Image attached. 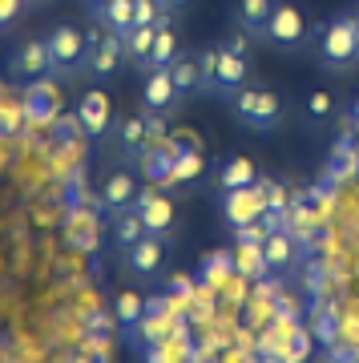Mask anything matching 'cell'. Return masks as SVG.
<instances>
[{"instance_id": "cell-1", "label": "cell", "mask_w": 359, "mask_h": 363, "mask_svg": "<svg viewBox=\"0 0 359 363\" xmlns=\"http://www.w3.org/2000/svg\"><path fill=\"white\" fill-rule=\"evenodd\" d=\"M311 57L323 73L331 77H343V73H355L359 69V33H355V21L351 13H331L327 21L311 28Z\"/></svg>"}, {"instance_id": "cell-2", "label": "cell", "mask_w": 359, "mask_h": 363, "mask_svg": "<svg viewBox=\"0 0 359 363\" xmlns=\"http://www.w3.org/2000/svg\"><path fill=\"white\" fill-rule=\"evenodd\" d=\"M45 45H49L53 77L77 81L81 69H85V52H89V33H85L77 21H57V25L45 33Z\"/></svg>"}, {"instance_id": "cell-3", "label": "cell", "mask_w": 359, "mask_h": 363, "mask_svg": "<svg viewBox=\"0 0 359 363\" xmlns=\"http://www.w3.org/2000/svg\"><path fill=\"white\" fill-rule=\"evenodd\" d=\"M231 109H234V121L246 125L255 133H270L282 125V97L267 85H246L231 97Z\"/></svg>"}, {"instance_id": "cell-4", "label": "cell", "mask_w": 359, "mask_h": 363, "mask_svg": "<svg viewBox=\"0 0 359 363\" xmlns=\"http://www.w3.org/2000/svg\"><path fill=\"white\" fill-rule=\"evenodd\" d=\"M126 69V45L117 33L109 28L93 25L89 28V52H85V69H81V77L89 81V85H109Z\"/></svg>"}, {"instance_id": "cell-5", "label": "cell", "mask_w": 359, "mask_h": 363, "mask_svg": "<svg viewBox=\"0 0 359 363\" xmlns=\"http://www.w3.org/2000/svg\"><path fill=\"white\" fill-rule=\"evenodd\" d=\"M267 45L279 49L282 57H299L311 45V25L295 0H279L275 4V16H270V25H267Z\"/></svg>"}, {"instance_id": "cell-6", "label": "cell", "mask_w": 359, "mask_h": 363, "mask_svg": "<svg viewBox=\"0 0 359 363\" xmlns=\"http://www.w3.org/2000/svg\"><path fill=\"white\" fill-rule=\"evenodd\" d=\"M4 73L13 85H40L45 77H53V65H49V45L45 37H25L16 40L9 57H4Z\"/></svg>"}, {"instance_id": "cell-7", "label": "cell", "mask_w": 359, "mask_h": 363, "mask_svg": "<svg viewBox=\"0 0 359 363\" xmlns=\"http://www.w3.org/2000/svg\"><path fill=\"white\" fill-rule=\"evenodd\" d=\"M219 214H222V222H226L231 230H243V226H250V222H263L267 198H263V190H258V182L246 186V190H219Z\"/></svg>"}, {"instance_id": "cell-8", "label": "cell", "mask_w": 359, "mask_h": 363, "mask_svg": "<svg viewBox=\"0 0 359 363\" xmlns=\"http://www.w3.org/2000/svg\"><path fill=\"white\" fill-rule=\"evenodd\" d=\"M166 259H170V238H158V234H145L129 250H121V267L133 279H158L166 271Z\"/></svg>"}, {"instance_id": "cell-9", "label": "cell", "mask_w": 359, "mask_h": 363, "mask_svg": "<svg viewBox=\"0 0 359 363\" xmlns=\"http://www.w3.org/2000/svg\"><path fill=\"white\" fill-rule=\"evenodd\" d=\"M133 210H138L141 222H145V234H158V238H170V242H174V234H178V214H174V202H170L162 190L141 186Z\"/></svg>"}, {"instance_id": "cell-10", "label": "cell", "mask_w": 359, "mask_h": 363, "mask_svg": "<svg viewBox=\"0 0 359 363\" xmlns=\"http://www.w3.org/2000/svg\"><path fill=\"white\" fill-rule=\"evenodd\" d=\"M182 105L178 89H174V73L170 69H150V73H141V109L150 117H170L174 109Z\"/></svg>"}, {"instance_id": "cell-11", "label": "cell", "mask_w": 359, "mask_h": 363, "mask_svg": "<svg viewBox=\"0 0 359 363\" xmlns=\"http://www.w3.org/2000/svg\"><path fill=\"white\" fill-rule=\"evenodd\" d=\"M246 81H250V57L219 49V65H214V97L231 101L238 89H246Z\"/></svg>"}, {"instance_id": "cell-12", "label": "cell", "mask_w": 359, "mask_h": 363, "mask_svg": "<svg viewBox=\"0 0 359 363\" xmlns=\"http://www.w3.org/2000/svg\"><path fill=\"white\" fill-rule=\"evenodd\" d=\"M279 0H231V25L243 28L250 40H267V25Z\"/></svg>"}, {"instance_id": "cell-13", "label": "cell", "mask_w": 359, "mask_h": 363, "mask_svg": "<svg viewBox=\"0 0 359 363\" xmlns=\"http://www.w3.org/2000/svg\"><path fill=\"white\" fill-rule=\"evenodd\" d=\"M114 145H117V154L126 157V162L145 157V150H150V121H145L141 113L121 117V121L114 125Z\"/></svg>"}, {"instance_id": "cell-14", "label": "cell", "mask_w": 359, "mask_h": 363, "mask_svg": "<svg viewBox=\"0 0 359 363\" xmlns=\"http://www.w3.org/2000/svg\"><path fill=\"white\" fill-rule=\"evenodd\" d=\"M214 182H219V190H246L258 182V166L246 154H222L214 166Z\"/></svg>"}, {"instance_id": "cell-15", "label": "cell", "mask_w": 359, "mask_h": 363, "mask_svg": "<svg viewBox=\"0 0 359 363\" xmlns=\"http://www.w3.org/2000/svg\"><path fill=\"white\" fill-rule=\"evenodd\" d=\"M138 194H141V186H138V178H133L129 169H114V174L101 182V202H105V210H109V214L133 210Z\"/></svg>"}, {"instance_id": "cell-16", "label": "cell", "mask_w": 359, "mask_h": 363, "mask_svg": "<svg viewBox=\"0 0 359 363\" xmlns=\"http://www.w3.org/2000/svg\"><path fill=\"white\" fill-rule=\"evenodd\" d=\"M154 37H158V25H133L121 37V45H126V65L138 69V73H150V65H154Z\"/></svg>"}, {"instance_id": "cell-17", "label": "cell", "mask_w": 359, "mask_h": 363, "mask_svg": "<svg viewBox=\"0 0 359 363\" xmlns=\"http://www.w3.org/2000/svg\"><path fill=\"white\" fill-rule=\"evenodd\" d=\"M89 21L101 25V28H109V33H117V37H126L129 28L138 25V0H105Z\"/></svg>"}, {"instance_id": "cell-18", "label": "cell", "mask_w": 359, "mask_h": 363, "mask_svg": "<svg viewBox=\"0 0 359 363\" xmlns=\"http://www.w3.org/2000/svg\"><path fill=\"white\" fill-rule=\"evenodd\" d=\"M77 117H81V130L89 133V138H97V133H105L114 121V109H109V97H105L101 89H89L85 97H81V105H77Z\"/></svg>"}, {"instance_id": "cell-19", "label": "cell", "mask_w": 359, "mask_h": 363, "mask_svg": "<svg viewBox=\"0 0 359 363\" xmlns=\"http://www.w3.org/2000/svg\"><path fill=\"white\" fill-rule=\"evenodd\" d=\"M170 73H174V89H178L182 101L202 97V65H198V52H182L178 61L170 65Z\"/></svg>"}, {"instance_id": "cell-20", "label": "cell", "mask_w": 359, "mask_h": 363, "mask_svg": "<svg viewBox=\"0 0 359 363\" xmlns=\"http://www.w3.org/2000/svg\"><path fill=\"white\" fill-rule=\"evenodd\" d=\"M109 238H114L117 255L121 250H129L138 238H145V222H141L138 210H121V214H114V226H109Z\"/></svg>"}, {"instance_id": "cell-21", "label": "cell", "mask_w": 359, "mask_h": 363, "mask_svg": "<svg viewBox=\"0 0 359 363\" xmlns=\"http://www.w3.org/2000/svg\"><path fill=\"white\" fill-rule=\"evenodd\" d=\"M182 57V40H178V28H174V21H166V25H158V37H154V65L150 69H170L174 61Z\"/></svg>"}, {"instance_id": "cell-22", "label": "cell", "mask_w": 359, "mask_h": 363, "mask_svg": "<svg viewBox=\"0 0 359 363\" xmlns=\"http://www.w3.org/2000/svg\"><path fill=\"white\" fill-rule=\"evenodd\" d=\"M114 319H117V327L133 331V327L145 319V298H141L138 291H117V298H114Z\"/></svg>"}, {"instance_id": "cell-23", "label": "cell", "mask_w": 359, "mask_h": 363, "mask_svg": "<svg viewBox=\"0 0 359 363\" xmlns=\"http://www.w3.org/2000/svg\"><path fill=\"white\" fill-rule=\"evenodd\" d=\"M291 259H295L291 242H287L282 234H267V242H263V262H267L270 271H287V267H291Z\"/></svg>"}, {"instance_id": "cell-24", "label": "cell", "mask_w": 359, "mask_h": 363, "mask_svg": "<svg viewBox=\"0 0 359 363\" xmlns=\"http://www.w3.org/2000/svg\"><path fill=\"white\" fill-rule=\"evenodd\" d=\"M303 109H307V117L315 121V125H323V121L335 113V97H331L327 89H315L307 101H303Z\"/></svg>"}, {"instance_id": "cell-25", "label": "cell", "mask_w": 359, "mask_h": 363, "mask_svg": "<svg viewBox=\"0 0 359 363\" xmlns=\"http://www.w3.org/2000/svg\"><path fill=\"white\" fill-rule=\"evenodd\" d=\"M198 65H202V97H214V65H219V45L198 52Z\"/></svg>"}, {"instance_id": "cell-26", "label": "cell", "mask_w": 359, "mask_h": 363, "mask_svg": "<svg viewBox=\"0 0 359 363\" xmlns=\"http://www.w3.org/2000/svg\"><path fill=\"white\" fill-rule=\"evenodd\" d=\"M219 49H226V52H243V57H250V37H246L243 28H234L231 25V33L219 40Z\"/></svg>"}, {"instance_id": "cell-27", "label": "cell", "mask_w": 359, "mask_h": 363, "mask_svg": "<svg viewBox=\"0 0 359 363\" xmlns=\"http://www.w3.org/2000/svg\"><path fill=\"white\" fill-rule=\"evenodd\" d=\"M21 13H28L25 0H0V33L13 25V21H21Z\"/></svg>"}, {"instance_id": "cell-28", "label": "cell", "mask_w": 359, "mask_h": 363, "mask_svg": "<svg viewBox=\"0 0 359 363\" xmlns=\"http://www.w3.org/2000/svg\"><path fill=\"white\" fill-rule=\"evenodd\" d=\"M158 9L166 16H182L186 9H190V0H158Z\"/></svg>"}, {"instance_id": "cell-29", "label": "cell", "mask_w": 359, "mask_h": 363, "mask_svg": "<svg viewBox=\"0 0 359 363\" xmlns=\"http://www.w3.org/2000/svg\"><path fill=\"white\" fill-rule=\"evenodd\" d=\"M77 4H81V9H85V13H97V9H101V4H105V0H77Z\"/></svg>"}, {"instance_id": "cell-30", "label": "cell", "mask_w": 359, "mask_h": 363, "mask_svg": "<svg viewBox=\"0 0 359 363\" xmlns=\"http://www.w3.org/2000/svg\"><path fill=\"white\" fill-rule=\"evenodd\" d=\"M45 4H53V0H25V9H28V13H37V9H45Z\"/></svg>"}, {"instance_id": "cell-31", "label": "cell", "mask_w": 359, "mask_h": 363, "mask_svg": "<svg viewBox=\"0 0 359 363\" xmlns=\"http://www.w3.org/2000/svg\"><path fill=\"white\" fill-rule=\"evenodd\" d=\"M347 13H351V21H355V33H359V0L351 4V9H347Z\"/></svg>"}]
</instances>
